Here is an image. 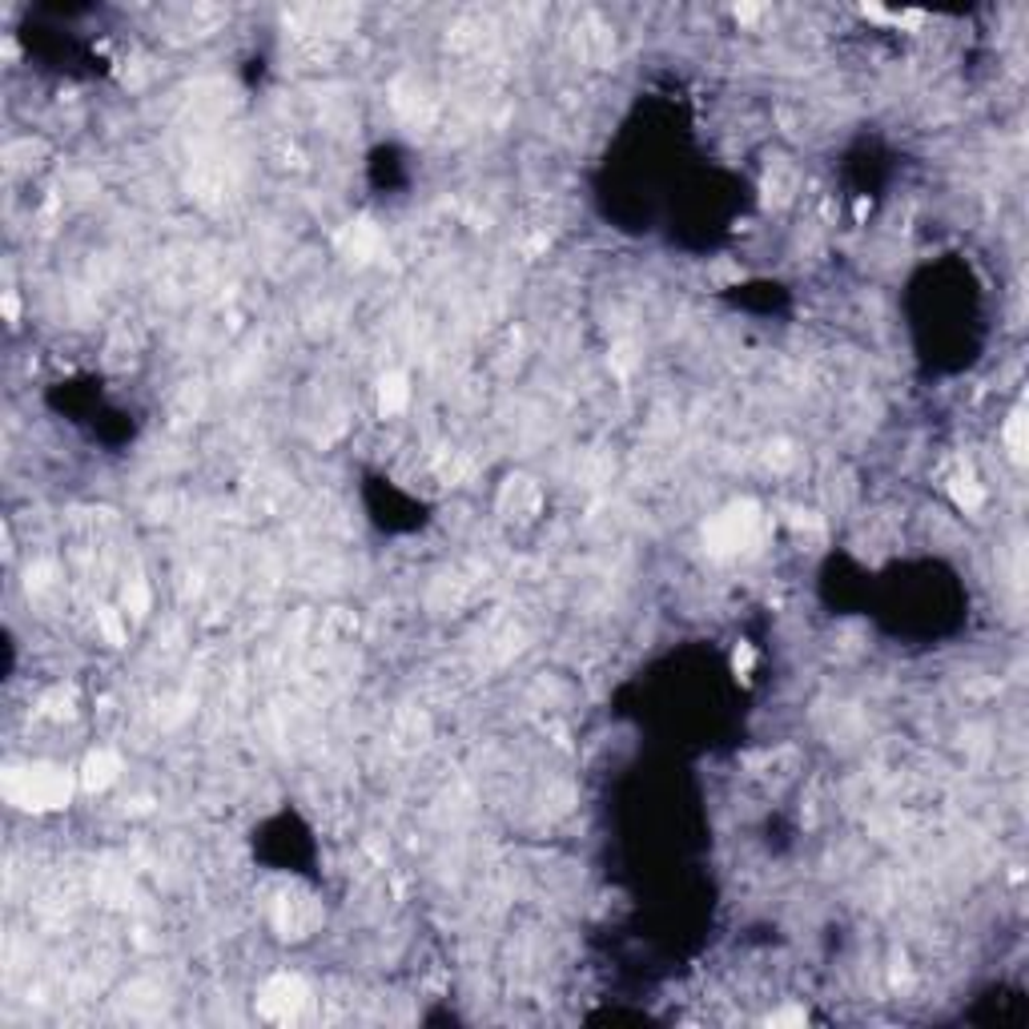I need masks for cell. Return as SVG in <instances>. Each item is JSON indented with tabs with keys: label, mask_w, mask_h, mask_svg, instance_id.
Segmentation results:
<instances>
[{
	"label": "cell",
	"mask_w": 1029,
	"mask_h": 1029,
	"mask_svg": "<svg viewBox=\"0 0 1029 1029\" xmlns=\"http://www.w3.org/2000/svg\"><path fill=\"white\" fill-rule=\"evenodd\" d=\"M378 398H383V410H398L403 403H407V378H398V374L383 378V391H378Z\"/></svg>",
	"instance_id": "obj_5"
},
{
	"label": "cell",
	"mask_w": 1029,
	"mask_h": 1029,
	"mask_svg": "<svg viewBox=\"0 0 1029 1029\" xmlns=\"http://www.w3.org/2000/svg\"><path fill=\"white\" fill-rule=\"evenodd\" d=\"M121 772V760L113 753H93L89 760H84L81 768V784L84 789H109L113 780H117Z\"/></svg>",
	"instance_id": "obj_4"
},
{
	"label": "cell",
	"mask_w": 1029,
	"mask_h": 1029,
	"mask_svg": "<svg viewBox=\"0 0 1029 1029\" xmlns=\"http://www.w3.org/2000/svg\"><path fill=\"white\" fill-rule=\"evenodd\" d=\"M274 921H278V929H282V937L302 941V937H310L314 929L323 925V901L314 897V893H306V889H290L274 905Z\"/></svg>",
	"instance_id": "obj_2"
},
{
	"label": "cell",
	"mask_w": 1029,
	"mask_h": 1029,
	"mask_svg": "<svg viewBox=\"0 0 1029 1029\" xmlns=\"http://www.w3.org/2000/svg\"><path fill=\"white\" fill-rule=\"evenodd\" d=\"M306 1002H310V990L302 985V977L278 973V977H270V982L262 985V994H258V1014L270 1021H290L306 1009Z\"/></svg>",
	"instance_id": "obj_3"
},
{
	"label": "cell",
	"mask_w": 1029,
	"mask_h": 1029,
	"mask_svg": "<svg viewBox=\"0 0 1029 1029\" xmlns=\"http://www.w3.org/2000/svg\"><path fill=\"white\" fill-rule=\"evenodd\" d=\"M4 792L16 808H60L69 801V777L60 768H12Z\"/></svg>",
	"instance_id": "obj_1"
},
{
	"label": "cell",
	"mask_w": 1029,
	"mask_h": 1029,
	"mask_svg": "<svg viewBox=\"0 0 1029 1029\" xmlns=\"http://www.w3.org/2000/svg\"><path fill=\"white\" fill-rule=\"evenodd\" d=\"M1006 439H1009V451H1014V459L1026 455V422H1021V415H1014V419H1009Z\"/></svg>",
	"instance_id": "obj_6"
}]
</instances>
